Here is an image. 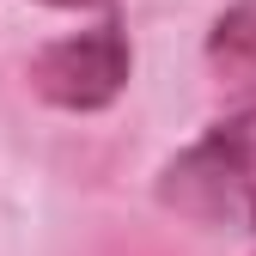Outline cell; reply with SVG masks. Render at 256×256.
Returning <instances> with one entry per match:
<instances>
[{"label":"cell","instance_id":"cell-2","mask_svg":"<svg viewBox=\"0 0 256 256\" xmlns=\"http://www.w3.org/2000/svg\"><path fill=\"white\" fill-rule=\"evenodd\" d=\"M30 86L55 110H104V104H116L122 86H128V37H122V24L104 18L98 30L49 43L30 61Z\"/></svg>","mask_w":256,"mask_h":256},{"label":"cell","instance_id":"cell-1","mask_svg":"<svg viewBox=\"0 0 256 256\" xmlns=\"http://www.w3.org/2000/svg\"><path fill=\"white\" fill-rule=\"evenodd\" d=\"M158 202L196 226L256 232V104L183 146L158 177Z\"/></svg>","mask_w":256,"mask_h":256},{"label":"cell","instance_id":"cell-3","mask_svg":"<svg viewBox=\"0 0 256 256\" xmlns=\"http://www.w3.org/2000/svg\"><path fill=\"white\" fill-rule=\"evenodd\" d=\"M208 55L226 61V68H256V0H238L232 12H220L214 37H208Z\"/></svg>","mask_w":256,"mask_h":256},{"label":"cell","instance_id":"cell-4","mask_svg":"<svg viewBox=\"0 0 256 256\" xmlns=\"http://www.w3.org/2000/svg\"><path fill=\"white\" fill-rule=\"evenodd\" d=\"M49 6H104V0H49Z\"/></svg>","mask_w":256,"mask_h":256}]
</instances>
